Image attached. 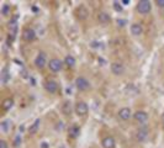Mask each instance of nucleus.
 I'll return each mask as SVG.
<instances>
[{
	"mask_svg": "<svg viewBox=\"0 0 164 148\" xmlns=\"http://www.w3.org/2000/svg\"><path fill=\"white\" fill-rule=\"evenodd\" d=\"M97 20H99V22L100 24H109L110 21H111V17H110V15L108 14V12H105V11H101L97 14Z\"/></svg>",
	"mask_w": 164,
	"mask_h": 148,
	"instance_id": "obj_14",
	"label": "nucleus"
},
{
	"mask_svg": "<svg viewBox=\"0 0 164 148\" xmlns=\"http://www.w3.org/2000/svg\"><path fill=\"white\" fill-rule=\"evenodd\" d=\"M147 138H148V130L145 128V127L139 128L136 132V139L138 142H145Z\"/></svg>",
	"mask_w": 164,
	"mask_h": 148,
	"instance_id": "obj_10",
	"label": "nucleus"
},
{
	"mask_svg": "<svg viewBox=\"0 0 164 148\" xmlns=\"http://www.w3.org/2000/svg\"><path fill=\"white\" fill-rule=\"evenodd\" d=\"M133 117L137 122L145 123L147 120H148V114H147L146 111H136V112L133 114Z\"/></svg>",
	"mask_w": 164,
	"mask_h": 148,
	"instance_id": "obj_9",
	"label": "nucleus"
},
{
	"mask_svg": "<svg viewBox=\"0 0 164 148\" xmlns=\"http://www.w3.org/2000/svg\"><path fill=\"white\" fill-rule=\"evenodd\" d=\"M0 148H9L7 142L5 141V139H0Z\"/></svg>",
	"mask_w": 164,
	"mask_h": 148,
	"instance_id": "obj_21",
	"label": "nucleus"
},
{
	"mask_svg": "<svg viewBox=\"0 0 164 148\" xmlns=\"http://www.w3.org/2000/svg\"><path fill=\"white\" fill-rule=\"evenodd\" d=\"M114 9L116 11H122V5L118 1H114Z\"/></svg>",
	"mask_w": 164,
	"mask_h": 148,
	"instance_id": "obj_20",
	"label": "nucleus"
},
{
	"mask_svg": "<svg viewBox=\"0 0 164 148\" xmlns=\"http://www.w3.org/2000/svg\"><path fill=\"white\" fill-rule=\"evenodd\" d=\"M152 10V3L149 0H139L137 3V11L139 14H148Z\"/></svg>",
	"mask_w": 164,
	"mask_h": 148,
	"instance_id": "obj_1",
	"label": "nucleus"
},
{
	"mask_svg": "<svg viewBox=\"0 0 164 148\" xmlns=\"http://www.w3.org/2000/svg\"><path fill=\"white\" fill-rule=\"evenodd\" d=\"M101 143H102V147H104V148H115V146H116L115 139H114V137H111V136L105 137L104 139H102Z\"/></svg>",
	"mask_w": 164,
	"mask_h": 148,
	"instance_id": "obj_13",
	"label": "nucleus"
},
{
	"mask_svg": "<svg viewBox=\"0 0 164 148\" xmlns=\"http://www.w3.org/2000/svg\"><path fill=\"white\" fill-rule=\"evenodd\" d=\"M64 64L67 65V67H69V68H73V67L75 65V58H74L73 56L68 54V56L64 58Z\"/></svg>",
	"mask_w": 164,
	"mask_h": 148,
	"instance_id": "obj_18",
	"label": "nucleus"
},
{
	"mask_svg": "<svg viewBox=\"0 0 164 148\" xmlns=\"http://www.w3.org/2000/svg\"><path fill=\"white\" fill-rule=\"evenodd\" d=\"M79 135H80V128H79V126H72V127H69V136L73 138H77V137H79Z\"/></svg>",
	"mask_w": 164,
	"mask_h": 148,
	"instance_id": "obj_15",
	"label": "nucleus"
},
{
	"mask_svg": "<svg viewBox=\"0 0 164 148\" xmlns=\"http://www.w3.org/2000/svg\"><path fill=\"white\" fill-rule=\"evenodd\" d=\"M42 147H43V148H47V147H48V146L46 145V142H43V145H42Z\"/></svg>",
	"mask_w": 164,
	"mask_h": 148,
	"instance_id": "obj_26",
	"label": "nucleus"
},
{
	"mask_svg": "<svg viewBox=\"0 0 164 148\" xmlns=\"http://www.w3.org/2000/svg\"><path fill=\"white\" fill-rule=\"evenodd\" d=\"M35 64H36V67H37L38 69H43L46 65H48L46 53H44V52H40L38 54H37V57H36V59H35Z\"/></svg>",
	"mask_w": 164,
	"mask_h": 148,
	"instance_id": "obj_4",
	"label": "nucleus"
},
{
	"mask_svg": "<svg viewBox=\"0 0 164 148\" xmlns=\"http://www.w3.org/2000/svg\"><path fill=\"white\" fill-rule=\"evenodd\" d=\"M122 4H130V0H124V1H121Z\"/></svg>",
	"mask_w": 164,
	"mask_h": 148,
	"instance_id": "obj_24",
	"label": "nucleus"
},
{
	"mask_svg": "<svg viewBox=\"0 0 164 148\" xmlns=\"http://www.w3.org/2000/svg\"><path fill=\"white\" fill-rule=\"evenodd\" d=\"M131 34H132L133 36H139L143 34V27L141 24H132L131 25Z\"/></svg>",
	"mask_w": 164,
	"mask_h": 148,
	"instance_id": "obj_12",
	"label": "nucleus"
},
{
	"mask_svg": "<svg viewBox=\"0 0 164 148\" xmlns=\"http://www.w3.org/2000/svg\"><path fill=\"white\" fill-rule=\"evenodd\" d=\"M13 106H14V100H13V99H10V98L5 99V100L3 101V104H1L3 110H5V111L10 110L11 108H13Z\"/></svg>",
	"mask_w": 164,
	"mask_h": 148,
	"instance_id": "obj_17",
	"label": "nucleus"
},
{
	"mask_svg": "<svg viewBox=\"0 0 164 148\" xmlns=\"http://www.w3.org/2000/svg\"><path fill=\"white\" fill-rule=\"evenodd\" d=\"M40 123H41V120H40V118L35 120V122L32 123V125L30 126V128H28V133H30V135H35L36 132H37L38 128H40Z\"/></svg>",
	"mask_w": 164,
	"mask_h": 148,
	"instance_id": "obj_16",
	"label": "nucleus"
},
{
	"mask_svg": "<svg viewBox=\"0 0 164 148\" xmlns=\"http://www.w3.org/2000/svg\"><path fill=\"white\" fill-rule=\"evenodd\" d=\"M111 72L115 75H122L125 73V65L121 62H114L111 64Z\"/></svg>",
	"mask_w": 164,
	"mask_h": 148,
	"instance_id": "obj_7",
	"label": "nucleus"
},
{
	"mask_svg": "<svg viewBox=\"0 0 164 148\" xmlns=\"http://www.w3.org/2000/svg\"><path fill=\"white\" fill-rule=\"evenodd\" d=\"M75 86L78 88V90H80V91H85V90L90 89V83L84 77H78L75 79Z\"/></svg>",
	"mask_w": 164,
	"mask_h": 148,
	"instance_id": "obj_3",
	"label": "nucleus"
},
{
	"mask_svg": "<svg viewBox=\"0 0 164 148\" xmlns=\"http://www.w3.org/2000/svg\"><path fill=\"white\" fill-rule=\"evenodd\" d=\"M9 11H10L9 5H4V7H3V15H7V14H9Z\"/></svg>",
	"mask_w": 164,
	"mask_h": 148,
	"instance_id": "obj_22",
	"label": "nucleus"
},
{
	"mask_svg": "<svg viewBox=\"0 0 164 148\" xmlns=\"http://www.w3.org/2000/svg\"><path fill=\"white\" fill-rule=\"evenodd\" d=\"M63 67V62L58 59V58H52L50 62H48V68L51 69L52 72H59Z\"/></svg>",
	"mask_w": 164,
	"mask_h": 148,
	"instance_id": "obj_5",
	"label": "nucleus"
},
{
	"mask_svg": "<svg viewBox=\"0 0 164 148\" xmlns=\"http://www.w3.org/2000/svg\"><path fill=\"white\" fill-rule=\"evenodd\" d=\"M58 88H59L58 83H57L56 80H47L46 83H44V89L50 94H56L58 91Z\"/></svg>",
	"mask_w": 164,
	"mask_h": 148,
	"instance_id": "obj_6",
	"label": "nucleus"
},
{
	"mask_svg": "<svg viewBox=\"0 0 164 148\" xmlns=\"http://www.w3.org/2000/svg\"><path fill=\"white\" fill-rule=\"evenodd\" d=\"M162 123H163V128H164V114L162 115Z\"/></svg>",
	"mask_w": 164,
	"mask_h": 148,
	"instance_id": "obj_25",
	"label": "nucleus"
},
{
	"mask_svg": "<svg viewBox=\"0 0 164 148\" xmlns=\"http://www.w3.org/2000/svg\"><path fill=\"white\" fill-rule=\"evenodd\" d=\"M22 38L26 41V42H32L36 38V32L32 30V28H25L22 31Z\"/></svg>",
	"mask_w": 164,
	"mask_h": 148,
	"instance_id": "obj_8",
	"label": "nucleus"
},
{
	"mask_svg": "<svg viewBox=\"0 0 164 148\" xmlns=\"http://www.w3.org/2000/svg\"><path fill=\"white\" fill-rule=\"evenodd\" d=\"M74 110H75V114L78 115V116H85V115L88 114L89 111V106L85 101H77V104L74 106Z\"/></svg>",
	"mask_w": 164,
	"mask_h": 148,
	"instance_id": "obj_2",
	"label": "nucleus"
},
{
	"mask_svg": "<svg viewBox=\"0 0 164 148\" xmlns=\"http://www.w3.org/2000/svg\"><path fill=\"white\" fill-rule=\"evenodd\" d=\"M62 111L64 115H71L72 112V105H71V101H65L63 106H62Z\"/></svg>",
	"mask_w": 164,
	"mask_h": 148,
	"instance_id": "obj_19",
	"label": "nucleus"
},
{
	"mask_svg": "<svg viewBox=\"0 0 164 148\" xmlns=\"http://www.w3.org/2000/svg\"><path fill=\"white\" fill-rule=\"evenodd\" d=\"M131 116H132V112H131L130 108H122L120 111H118V117L124 121H127L130 120Z\"/></svg>",
	"mask_w": 164,
	"mask_h": 148,
	"instance_id": "obj_11",
	"label": "nucleus"
},
{
	"mask_svg": "<svg viewBox=\"0 0 164 148\" xmlns=\"http://www.w3.org/2000/svg\"><path fill=\"white\" fill-rule=\"evenodd\" d=\"M155 4H157V6H159V7H164V0H157Z\"/></svg>",
	"mask_w": 164,
	"mask_h": 148,
	"instance_id": "obj_23",
	"label": "nucleus"
}]
</instances>
